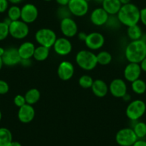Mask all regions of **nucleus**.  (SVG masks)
Segmentation results:
<instances>
[{
  "label": "nucleus",
  "instance_id": "393cba45",
  "mask_svg": "<svg viewBox=\"0 0 146 146\" xmlns=\"http://www.w3.org/2000/svg\"><path fill=\"white\" fill-rule=\"evenodd\" d=\"M12 141V132L7 127H0V146H9Z\"/></svg>",
  "mask_w": 146,
  "mask_h": 146
},
{
  "label": "nucleus",
  "instance_id": "2eb2a0df",
  "mask_svg": "<svg viewBox=\"0 0 146 146\" xmlns=\"http://www.w3.org/2000/svg\"><path fill=\"white\" fill-rule=\"evenodd\" d=\"M2 59L3 64L9 67H12L20 64L22 60L18 52V49L12 47L5 49V54L2 57Z\"/></svg>",
  "mask_w": 146,
  "mask_h": 146
},
{
  "label": "nucleus",
  "instance_id": "a211bd4d",
  "mask_svg": "<svg viewBox=\"0 0 146 146\" xmlns=\"http://www.w3.org/2000/svg\"><path fill=\"white\" fill-rule=\"evenodd\" d=\"M109 15L105 12L102 7H98L92 11L90 16V19L92 25L98 27L104 26L108 21Z\"/></svg>",
  "mask_w": 146,
  "mask_h": 146
},
{
  "label": "nucleus",
  "instance_id": "1a4fd4ad",
  "mask_svg": "<svg viewBox=\"0 0 146 146\" xmlns=\"http://www.w3.org/2000/svg\"><path fill=\"white\" fill-rule=\"evenodd\" d=\"M39 16V10L32 3L25 4L21 8V20L27 25L35 22Z\"/></svg>",
  "mask_w": 146,
  "mask_h": 146
},
{
  "label": "nucleus",
  "instance_id": "473e14b6",
  "mask_svg": "<svg viewBox=\"0 0 146 146\" xmlns=\"http://www.w3.org/2000/svg\"><path fill=\"white\" fill-rule=\"evenodd\" d=\"M9 35V25L5 22H0V41H3Z\"/></svg>",
  "mask_w": 146,
  "mask_h": 146
},
{
  "label": "nucleus",
  "instance_id": "5701e85b",
  "mask_svg": "<svg viewBox=\"0 0 146 146\" xmlns=\"http://www.w3.org/2000/svg\"><path fill=\"white\" fill-rule=\"evenodd\" d=\"M50 48L44 47V46L39 45L35 48V52H34L33 58L36 61L43 62L47 60L50 56Z\"/></svg>",
  "mask_w": 146,
  "mask_h": 146
},
{
  "label": "nucleus",
  "instance_id": "de8ad7c7",
  "mask_svg": "<svg viewBox=\"0 0 146 146\" xmlns=\"http://www.w3.org/2000/svg\"><path fill=\"white\" fill-rule=\"evenodd\" d=\"M5 49H4L3 47H0V57H2V56H3V54H5Z\"/></svg>",
  "mask_w": 146,
  "mask_h": 146
},
{
  "label": "nucleus",
  "instance_id": "9b49d317",
  "mask_svg": "<svg viewBox=\"0 0 146 146\" xmlns=\"http://www.w3.org/2000/svg\"><path fill=\"white\" fill-rule=\"evenodd\" d=\"M60 30L64 36L72 38L78 33V25L72 17L65 18L60 20Z\"/></svg>",
  "mask_w": 146,
  "mask_h": 146
},
{
  "label": "nucleus",
  "instance_id": "412c9836",
  "mask_svg": "<svg viewBox=\"0 0 146 146\" xmlns=\"http://www.w3.org/2000/svg\"><path fill=\"white\" fill-rule=\"evenodd\" d=\"M122 5L119 0H104L102 7L109 15H117Z\"/></svg>",
  "mask_w": 146,
  "mask_h": 146
},
{
  "label": "nucleus",
  "instance_id": "aec40b11",
  "mask_svg": "<svg viewBox=\"0 0 146 146\" xmlns=\"http://www.w3.org/2000/svg\"><path fill=\"white\" fill-rule=\"evenodd\" d=\"M36 47L32 42H25L22 43L18 47V52L22 60L25 59H32L33 57L34 52Z\"/></svg>",
  "mask_w": 146,
  "mask_h": 146
},
{
  "label": "nucleus",
  "instance_id": "37998d69",
  "mask_svg": "<svg viewBox=\"0 0 146 146\" xmlns=\"http://www.w3.org/2000/svg\"><path fill=\"white\" fill-rule=\"evenodd\" d=\"M8 1H9V2H10V3L12 4L13 5H17L20 4L23 0H8Z\"/></svg>",
  "mask_w": 146,
  "mask_h": 146
},
{
  "label": "nucleus",
  "instance_id": "4be33fe9",
  "mask_svg": "<svg viewBox=\"0 0 146 146\" xmlns=\"http://www.w3.org/2000/svg\"><path fill=\"white\" fill-rule=\"evenodd\" d=\"M25 98L26 100L27 104L33 105L40 101V98H41V93L38 89L31 88L29 90L27 91L25 95Z\"/></svg>",
  "mask_w": 146,
  "mask_h": 146
},
{
  "label": "nucleus",
  "instance_id": "72a5a7b5",
  "mask_svg": "<svg viewBox=\"0 0 146 146\" xmlns=\"http://www.w3.org/2000/svg\"><path fill=\"white\" fill-rule=\"evenodd\" d=\"M14 103L17 108H21L22 106L25 105L26 103V100H25V95H17L14 98Z\"/></svg>",
  "mask_w": 146,
  "mask_h": 146
},
{
  "label": "nucleus",
  "instance_id": "603ef678",
  "mask_svg": "<svg viewBox=\"0 0 146 146\" xmlns=\"http://www.w3.org/2000/svg\"><path fill=\"white\" fill-rule=\"evenodd\" d=\"M44 1H45V2H50L52 0H44Z\"/></svg>",
  "mask_w": 146,
  "mask_h": 146
},
{
  "label": "nucleus",
  "instance_id": "20e7f679",
  "mask_svg": "<svg viewBox=\"0 0 146 146\" xmlns=\"http://www.w3.org/2000/svg\"><path fill=\"white\" fill-rule=\"evenodd\" d=\"M145 112V102L139 99L130 102L125 110L126 116L132 121H137L144 115Z\"/></svg>",
  "mask_w": 146,
  "mask_h": 146
},
{
  "label": "nucleus",
  "instance_id": "f704fd0d",
  "mask_svg": "<svg viewBox=\"0 0 146 146\" xmlns=\"http://www.w3.org/2000/svg\"><path fill=\"white\" fill-rule=\"evenodd\" d=\"M9 91V84L3 80H0V95H5Z\"/></svg>",
  "mask_w": 146,
  "mask_h": 146
},
{
  "label": "nucleus",
  "instance_id": "c03bdc74",
  "mask_svg": "<svg viewBox=\"0 0 146 146\" xmlns=\"http://www.w3.org/2000/svg\"><path fill=\"white\" fill-rule=\"evenodd\" d=\"M122 99L124 100L125 102H129V101H130V100H131V97H130V95H129V94L127 93L123 98H122Z\"/></svg>",
  "mask_w": 146,
  "mask_h": 146
},
{
  "label": "nucleus",
  "instance_id": "f257e3e1",
  "mask_svg": "<svg viewBox=\"0 0 146 146\" xmlns=\"http://www.w3.org/2000/svg\"><path fill=\"white\" fill-rule=\"evenodd\" d=\"M124 54L129 62L139 64L146 57V42L143 40L130 41L126 45Z\"/></svg>",
  "mask_w": 146,
  "mask_h": 146
},
{
  "label": "nucleus",
  "instance_id": "a19ab883",
  "mask_svg": "<svg viewBox=\"0 0 146 146\" xmlns=\"http://www.w3.org/2000/svg\"><path fill=\"white\" fill-rule=\"evenodd\" d=\"M139 64H140L142 72H146V57L143 59V60L139 63Z\"/></svg>",
  "mask_w": 146,
  "mask_h": 146
},
{
  "label": "nucleus",
  "instance_id": "58836bf2",
  "mask_svg": "<svg viewBox=\"0 0 146 146\" xmlns=\"http://www.w3.org/2000/svg\"><path fill=\"white\" fill-rule=\"evenodd\" d=\"M133 146H146V140L143 139H137Z\"/></svg>",
  "mask_w": 146,
  "mask_h": 146
},
{
  "label": "nucleus",
  "instance_id": "a878e982",
  "mask_svg": "<svg viewBox=\"0 0 146 146\" xmlns=\"http://www.w3.org/2000/svg\"><path fill=\"white\" fill-rule=\"evenodd\" d=\"M97 56V61L98 64L100 65H108L110 63H111L113 60V56L108 51H100L96 54Z\"/></svg>",
  "mask_w": 146,
  "mask_h": 146
},
{
  "label": "nucleus",
  "instance_id": "3c124183",
  "mask_svg": "<svg viewBox=\"0 0 146 146\" xmlns=\"http://www.w3.org/2000/svg\"><path fill=\"white\" fill-rule=\"evenodd\" d=\"M2 111L0 110V121L2 120Z\"/></svg>",
  "mask_w": 146,
  "mask_h": 146
},
{
  "label": "nucleus",
  "instance_id": "864d4df0",
  "mask_svg": "<svg viewBox=\"0 0 146 146\" xmlns=\"http://www.w3.org/2000/svg\"><path fill=\"white\" fill-rule=\"evenodd\" d=\"M87 1H88V2H89V1H90V0H87Z\"/></svg>",
  "mask_w": 146,
  "mask_h": 146
},
{
  "label": "nucleus",
  "instance_id": "0eeeda50",
  "mask_svg": "<svg viewBox=\"0 0 146 146\" xmlns=\"http://www.w3.org/2000/svg\"><path fill=\"white\" fill-rule=\"evenodd\" d=\"M137 140V136L130 127L120 129L115 135V141L120 146H133Z\"/></svg>",
  "mask_w": 146,
  "mask_h": 146
},
{
  "label": "nucleus",
  "instance_id": "4468645a",
  "mask_svg": "<svg viewBox=\"0 0 146 146\" xmlns=\"http://www.w3.org/2000/svg\"><path fill=\"white\" fill-rule=\"evenodd\" d=\"M57 75L62 81H68L75 74V67L72 63L67 60L61 62L57 67Z\"/></svg>",
  "mask_w": 146,
  "mask_h": 146
},
{
  "label": "nucleus",
  "instance_id": "cd10ccee",
  "mask_svg": "<svg viewBox=\"0 0 146 146\" xmlns=\"http://www.w3.org/2000/svg\"><path fill=\"white\" fill-rule=\"evenodd\" d=\"M137 139H143L146 136V123L144 122H136L133 127Z\"/></svg>",
  "mask_w": 146,
  "mask_h": 146
},
{
  "label": "nucleus",
  "instance_id": "6ab92c4d",
  "mask_svg": "<svg viewBox=\"0 0 146 146\" xmlns=\"http://www.w3.org/2000/svg\"><path fill=\"white\" fill-rule=\"evenodd\" d=\"M91 90L94 95L98 98H104L108 95L109 92V87L108 84L101 79H97L94 80L93 84L91 87Z\"/></svg>",
  "mask_w": 146,
  "mask_h": 146
},
{
  "label": "nucleus",
  "instance_id": "9d476101",
  "mask_svg": "<svg viewBox=\"0 0 146 146\" xmlns=\"http://www.w3.org/2000/svg\"><path fill=\"white\" fill-rule=\"evenodd\" d=\"M67 7L72 15L78 17H84L89 11V4L87 0H70Z\"/></svg>",
  "mask_w": 146,
  "mask_h": 146
},
{
  "label": "nucleus",
  "instance_id": "39448f33",
  "mask_svg": "<svg viewBox=\"0 0 146 146\" xmlns=\"http://www.w3.org/2000/svg\"><path fill=\"white\" fill-rule=\"evenodd\" d=\"M35 38L39 45L52 48L57 40V36L52 29L50 28H41L36 32Z\"/></svg>",
  "mask_w": 146,
  "mask_h": 146
},
{
  "label": "nucleus",
  "instance_id": "dca6fc26",
  "mask_svg": "<svg viewBox=\"0 0 146 146\" xmlns=\"http://www.w3.org/2000/svg\"><path fill=\"white\" fill-rule=\"evenodd\" d=\"M142 70L138 63L129 62L125 67L123 75L125 80L133 82V81L139 79L141 75Z\"/></svg>",
  "mask_w": 146,
  "mask_h": 146
},
{
  "label": "nucleus",
  "instance_id": "2f4dec72",
  "mask_svg": "<svg viewBox=\"0 0 146 146\" xmlns=\"http://www.w3.org/2000/svg\"><path fill=\"white\" fill-rule=\"evenodd\" d=\"M57 16L60 20L65 18L71 17L72 14L67 6H60L57 10Z\"/></svg>",
  "mask_w": 146,
  "mask_h": 146
},
{
  "label": "nucleus",
  "instance_id": "f03ea898",
  "mask_svg": "<svg viewBox=\"0 0 146 146\" xmlns=\"http://www.w3.org/2000/svg\"><path fill=\"white\" fill-rule=\"evenodd\" d=\"M140 10L135 5L129 3L122 5L117 17L121 25L128 27L140 22Z\"/></svg>",
  "mask_w": 146,
  "mask_h": 146
},
{
  "label": "nucleus",
  "instance_id": "a18cd8bd",
  "mask_svg": "<svg viewBox=\"0 0 146 146\" xmlns=\"http://www.w3.org/2000/svg\"><path fill=\"white\" fill-rule=\"evenodd\" d=\"M9 146H22V144H21L18 141H12V143H10Z\"/></svg>",
  "mask_w": 146,
  "mask_h": 146
},
{
  "label": "nucleus",
  "instance_id": "ea45409f",
  "mask_svg": "<svg viewBox=\"0 0 146 146\" xmlns=\"http://www.w3.org/2000/svg\"><path fill=\"white\" fill-rule=\"evenodd\" d=\"M78 35V39H79L80 41H83V42H85V40H86L87 36H88V35H87V34L85 33V32H78V35Z\"/></svg>",
  "mask_w": 146,
  "mask_h": 146
},
{
  "label": "nucleus",
  "instance_id": "49530a36",
  "mask_svg": "<svg viewBox=\"0 0 146 146\" xmlns=\"http://www.w3.org/2000/svg\"><path fill=\"white\" fill-rule=\"evenodd\" d=\"M119 1H120V2L121 3L122 5H124L130 3V1H131V0H119Z\"/></svg>",
  "mask_w": 146,
  "mask_h": 146
},
{
  "label": "nucleus",
  "instance_id": "bb28decb",
  "mask_svg": "<svg viewBox=\"0 0 146 146\" xmlns=\"http://www.w3.org/2000/svg\"><path fill=\"white\" fill-rule=\"evenodd\" d=\"M131 89L137 95H143L146 92V82L139 78L131 82Z\"/></svg>",
  "mask_w": 146,
  "mask_h": 146
},
{
  "label": "nucleus",
  "instance_id": "f8f14e48",
  "mask_svg": "<svg viewBox=\"0 0 146 146\" xmlns=\"http://www.w3.org/2000/svg\"><path fill=\"white\" fill-rule=\"evenodd\" d=\"M109 92L114 98H123L127 93V86L125 81L121 78L113 80L108 85Z\"/></svg>",
  "mask_w": 146,
  "mask_h": 146
},
{
  "label": "nucleus",
  "instance_id": "423d86ee",
  "mask_svg": "<svg viewBox=\"0 0 146 146\" xmlns=\"http://www.w3.org/2000/svg\"><path fill=\"white\" fill-rule=\"evenodd\" d=\"M9 35L15 40H23L29 35V25L21 19L13 21L9 25Z\"/></svg>",
  "mask_w": 146,
  "mask_h": 146
},
{
  "label": "nucleus",
  "instance_id": "6e6552de",
  "mask_svg": "<svg viewBox=\"0 0 146 146\" xmlns=\"http://www.w3.org/2000/svg\"><path fill=\"white\" fill-rule=\"evenodd\" d=\"M105 37L100 32H93L88 34L85 44L91 51H95L102 48L105 44Z\"/></svg>",
  "mask_w": 146,
  "mask_h": 146
},
{
  "label": "nucleus",
  "instance_id": "ddd939ff",
  "mask_svg": "<svg viewBox=\"0 0 146 146\" xmlns=\"http://www.w3.org/2000/svg\"><path fill=\"white\" fill-rule=\"evenodd\" d=\"M52 47L57 55L66 56L71 53L72 50V44L69 38L62 36L57 39Z\"/></svg>",
  "mask_w": 146,
  "mask_h": 146
},
{
  "label": "nucleus",
  "instance_id": "4c0bfd02",
  "mask_svg": "<svg viewBox=\"0 0 146 146\" xmlns=\"http://www.w3.org/2000/svg\"><path fill=\"white\" fill-rule=\"evenodd\" d=\"M20 64L25 67H29L32 64V59H25L21 60Z\"/></svg>",
  "mask_w": 146,
  "mask_h": 146
},
{
  "label": "nucleus",
  "instance_id": "7ed1b4c3",
  "mask_svg": "<svg viewBox=\"0 0 146 146\" xmlns=\"http://www.w3.org/2000/svg\"><path fill=\"white\" fill-rule=\"evenodd\" d=\"M75 62L80 68L85 71H91L98 65L97 56L91 50H82L77 53Z\"/></svg>",
  "mask_w": 146,
  "mask_h": 146
},
{
  "label": "nucleus",
  "instance_id": "8fccbe9b",
  "mask_svg": "<svg viewBox=\"0 0 146 146\" xmlns=\"http://www.w3.org/2000/svg\"><path fill=\"white\" fill-rule=\"evenodd\" d=\"M94 1H95V2H96V3L101 4V5H102V2H103L104 0H94Z\"/></svg>",
  "mask_w": 146,
  "mask_h": 146
},
{
  "label": "nucleus",
  "instance_id": "b1692460",
  "mask_svg": "<svg viewBox=\"0 0 146 146\" xmlns=\"http://www.w3.org/2000/svg\"><path fill=\"white\" fill-rule=\"evenodd\" d=\"M127 35L131 41L141 40L143 36V31L141 27L137 25L128 27L127 29Z\"/></svg>",
  "mask_w": 146,
  "mask_h": 146
},
{
  "label": "nucleus",
  "instance_id": "79ce46f5",
  "mask_svg": "<svg viewBox=\"0 0 146 146\" xmlns=\"http://www.w3.org/2000/svg\"><path fill=\"white\" fill-rule=\"evenodd\" d=\"M60 6H67L70 0H55Z\"/></svg>",
  "mask_w": 146,
  "mask_h": 146
},
{
  "label": "nucleus",
  "instance_id": "c756f323",
  "mask_svg": "<svg viewBox=\"0 0 146 146\" xmlns=\"http://www.w3.org/2000/svg\"><path fill=\"white\" fill-rule=\"evenodd\" d=\"M94 80L92 79L90 75H83L78 80V84L83 89H89L91 88L92 84H93Z\"/></svg>",
  "mask_w": 146,
  "mask_h": 146
},
{
  "label": "nucleus",
  "instance_id": "7c9ffc66",
  "mask_svg": "<svg viewBox=\"0 0 146 146\" xmlns=\"http://www.w3.org/2000/svg\"><path fill=\"white\" fill-rule=\"evenodd\" d=\"M105 26L110 29H117L121 26V23L119 21L117 15H109Z\"/></svg>",
  "mask_w": 146,
  "mask_h": 146
},
{
  "label": "nucleus",
  "instance_id": "09e8293b",
  "mask_svg": "<svg viewBox=\"0 0 146 146\" xmlns=\"http://www.w3.org/2000/svg\"><path fill=\"white\" fill-rule=\"evenodd\" d=\"M3 65H4V64H3V62H2V57H0V70H2Z\"/></svg>",
  "mask_w": 146,
  "mask_h": 146
},
{
  "label": "nucleus",
  "instance_id": "c9c22d12",
  "mask_svg": "<svg viewBox=\"0 0 146 146\" xmlns=\"http://www.w3.org/2000/svg\"><path fill=\"white\" fill-rule=\"evenodd\" d=\"M9 3L8 0H0V13H4L8 10Z\"/></svg>",
  "mask_w": 146,
  "mask_h": 146
},
{
  "label": "nucleus",
  "instance_id": "e433bc0d",
  "mask_svg": "<svg viewBox=\"0 0 146 146\" xmlns=\"http://www.w3.org/2000/svg\"><path fill=\"white\" fill-rule=\"evenodd\" d=\"M140 22L146 27V7L143 8L140 10Z\"/></svg>",
  "mask_w": 146,
  "mask_h": 146
},
{
  "label": "nucleus",
  "instance_id": "c85d7f7f",
  "mask_svg": "<svg viewBox=\"0 0 146 146\" xmlns=\"http://www.w3.org/2000/svg\"><path fill=\"white\" fill-rule=\"evenodd\" d=\"M7 17L12 22L21 19V8L17 5H12L7 10Z\"/></svg>",
  "mask_w": 146,
  "mask_h": 146
},
{
  "label": "nucleus",
  "instance_id": "f3484780",
  "mask_svg": "<svg viewBox=\"0 0 146 146\" xmlns=\"http://www.w3.org/2000/svg\"><path fill=\"white\" fill-rule=\"evenodd\" d=\"M35 110L33 106L29 104H25V105L19 108L17 113V117L19 121L25 124L31 123L35 119Z\"/></svg>",
  "mask_w": 146,
  "mask_h": 146
}]
</instances>
